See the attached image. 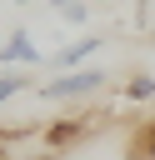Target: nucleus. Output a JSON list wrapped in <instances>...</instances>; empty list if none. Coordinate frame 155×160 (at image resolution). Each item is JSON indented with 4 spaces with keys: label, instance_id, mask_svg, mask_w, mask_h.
Segmentation results:
<instances>
[{
    "label": "nucleus",
    "instance_id": "f257e3e1",
    "mask_svg": "<svg viewBox=\"0 0 155 160\" xmlns=\"http://www.w3.org/2000/svg\"><path fill=\"white\" fill-rule=\"evenodd\" d=\"M105 80H110V70H100V65H80V70H65V75L35 85V95H40V100H85V95L105 90Z\"/></svg>",
    "mask_w": 155,
    "mask_h": 160
},
{
    "label": "nucleus",
    "instance_id": "423d86ee",
    "mask_svg": "<svg viewBox=\"0 0 155 160\" xmlns=\"http://www.w3.org/2000/svg\"><path fill=\"white\" fill-rule=\"evenodd\" d=\"M125 155H130V160H155V120H140V125H135Z\"/></svg>",
    "mask_w": 155,
    "mask_h": 160
},
{
    "label": "nucleus",
    "instance_id": "0eeeda50",
    "mask_svg": "<svg viewBox=\"0 0 155 160\" xmlns=\"http://www.w3.org/2000/svg\"><path fill=\"white\" fill-rule=\"evenodd\" d=\"M120 95H125V100H135V105L155 100V75H130V80L120 85Z\"/></svg>",
    "mask_w": 155,
    "mask_h": 160
},
{
    "label": "nucleus",
    "instance_id": "39448f33",
    "mask_svg": "<svg viewBox=\"0 0 155 160\" xmlns=\"http://www.w3.org/2000/svg\"><path fill=\"white\" fill-rule=\"evenodd\" d=\"M25 90H35V75H30V70H0V110H5L15 95H25Z\"/></svg>",
    "mask_w": 155,
    "mask_h": 160
},
{
    "label": "nucleus",
    "instance_id": "20e7f679",
    "mask_svg": "<svg viewBox=\"0 0 155 160\" xmlns=\"http://www.w3.org/2000/svg\"><path fill=\"white\" fill-rule=\"evenodd\" d=\"M100 45H105V35H80V40H70V45H60V50L50 55V70H55V75L80 70V65H85V60H90Z\"/></svg>",
    "mask_w": 155,
    "mask_h": 160
},
{
    "label": "nucleus",
    "instance_id": "7ed1b4c3",
    "mask_svg": "<svg viewBox=\"0 0 155 160\" xmlns=\"http://www.w3.org/2000/svg\"><path fill=\"white\" fill-rule=\"evenodd\" d=\"M40 70V65H50V55L35 45V35L30 30H10L5 40H0V70Z\"/></svg>",
    "mask_w": 155,
    "mask_h": 160
},
{
    "label": "nucleus",
    "instance_id": "f03ea898",
    "mask_svg": "<svg viewBox=\"0 0 155 160\" xmlns=\"http://www.w3.org/2000/svg\"><path fill=\"white\" fill-rule=\"evenodd\" d=\"M0 155L5 160H55V145L45 135V120L30 130H5L0 135Z\"/></svg>",
    "mask_w": 155,
    "mask_h": 160
},
{
    "label": "nucleus",
    "instance_id": "6e6552de",
    "mask_svg": "<svg viewBox=\"0 0 155 160\" xmlns=\"http://www.w3.org/2000/svg\"><path fill=\"white\" fill-rule=\"evenodd\" d=\"M15 5H35V0H15Z\"/></svg>",
    "mask_w": 155,
    "mask_h": 160
}]
</instances>
